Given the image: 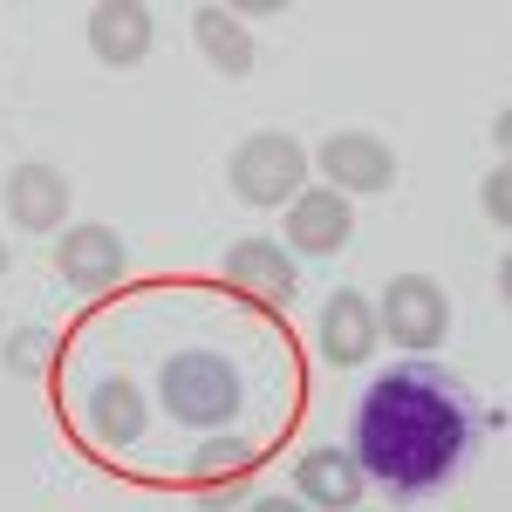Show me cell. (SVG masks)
<instances>
[{
  "label": "cell",
  "instance_id": "cell-9",
  "mask_svg": "<svg viewBox=\"0 0 512 512\" xmlns=\"http://www.w3.org/2000/svg\"><path fill=\"white\" fill-rule=\"evenodd\" d=\"M151 35H158V14H151L144 0H96V7H89V48H96V62H110V69L144 62V55H151Z\"/></svg>",
  "mask_w": 512,
  "mask_h": 512
},
{
  "label": "cell",
  "instance_id": "cell-6",
  "mask_svg": "<svg viewBox=\"0 0 512 512\" xmlns=\"http://www.w3.org/2000/svg\"><path fill=\"white\" fill-rule=\"evenodd\" d=\"M82 431L103 451H130L137 437L151 431V403H144V390L130 376H96L82 390Z\"/></svg>",
  "mask_w": 512,
  "mask_h": 512
},
{
  "label": "cell",
  "instance_id": "cell-19",
  "mask_svg": "<svg viewBox=\"0 0 512 512\" xmlns=\"http://www.w3.org/2000/svg\"><path fill=\"white\" fill-rule=\"evenodd\" d=\"M246 512H308L301 499H274V492H260V499H246Z\"/></svg>",
  "mask_w": 512,
  "mask_h": 512
},
{
  "label": "cell",
  "instance_id": "cell-8",
  "mask_svg": "<svg viewBox=\"0 0 512 512\" xmlns=\"http://www.w3.org/2000/svg\"><path fill=\"white\" fill-rule=\"evenodd\" d=\"M349 233H355V205L342 192H328V185H308V192L287 205V246H294V253H308V260L342 253Z\"/></svg>",
  "mask_w": 512,
  "mask_h": 512
},
{
  "label": "cell",
  "instance_id": "cell-14",
  "mask_svg": "<svg viewBox=\"0 0 512 512\" xmlns=\"http://www.w3.org/2000/svg\"><path fill=\"white\" fill-rule=\"evenodd\" d=\"M192 41H198V55H205L219 76H246V69H253V35L239 28L226 7H212V0L192 7Z\"/></svg>",
  "mask_w": 512,
  "mask_h": 512
},
{
  "label": "cell",
  "instance_id": "cell-7",
  "mask_svg": "<svg viewBox=\"0 0 512 512\" xmlns=\"http://www.w3.org/2000/svg\"><path fill=\"white\" fill-rule=\"evenodd\" d=\"M321 171H328V192H390L396 185V151L369 130H335L321 144Z\"/></svg>",
  "mask_w": 512,
  "mask_h": 512
},
{
  "label": "cell",
  "instance_id": "cell-5",
  "mask_svg": "<svg viewBox=\"0 0 512 512\" xmlns=\"http://www.w3.org/2000/svg\"><path fill=\"white\" fill-rule=\"evenodd\" d=\"M55 274L69 280L76 294H110L130 274V246L110 226H62V239H55Z\"/></svg>",
  "mask_w": 512,
  "mask_h": 512
},
{
  "label": "cell",
  "instance_id": "cell-4",
  "mask_svg": "<svg viewBox=\"0 0 512 512\" xmlns=\"http://www.w3.org/2000/svg\"><path fill=\"white\" fill-rule=\"evenodd\" d=\"M376 328L390 335L396 349H437L444 328H451V294H444L431 274H396L390 287H383Z\"/></svg>",
  "mask_w": 512,
  "mask_h": 512
},
{
  "label": "cell",
  "instance_id": "cell-12",
  "mask_svg": "<svg viewBox=\"0 0 512 512\" xmlns=\"http://www.w3.org/2000/svg\"><path fill=\"white\" fill-rule=\"evenodd\" d=\"M294 492H301V506L349 512V506H362L369 478H362V465H355L349 451H335V444H315V451H301V458H294Z\"/></svg>",
  "mask_w": 512,
  "mask_h": 512
},
{
  "label": "cell",
  "instance_id": "cell-18",
  "mask_svg": "<svg viewBox=\"0 0 512 512\" xmlns=\"http://www.w3.org/2000/svg\"><path fill=\"white\" fill-rule=\"evenodd\" d=\"M233 499H246V472H239V478H205V485H198V506H205V512L233 506Z\"/></svg>",
  "mask_w": 512,
  "mask_h": 512
},
{
  "label": "cell",
  "instance_id": "cell-10",
  "mask_svg": "<svg viewBox=\"0 0 512 512\" xmlns=\"http://www.w3.org/2000/svg\"><path fill=\"white\" fill-rule=\"evenodd\" d=\"M7 219L21 233H62L69 226V178L55 164H14L7 171Z\"/></svg>",
  "mask_w": 512,
  "mask_h": 512
},
{
  "label": "cell",
  "instance_id": "cell-2",
  "mask_svg": "<svg viewBox=\"0 0 512 512\" xmlns=\"http://www.w3.org/2000/svg\"><path fill=\"white\" fill-rule=\"evenodd\" d=\"M158 396H164V417L185 424V431H226L239 410H246V383H239V369L226 362V355H212V349L164 355Z\"/></svg>",
  "mask_w": 512,
  "mask_h": 512
},
{
  "label": "cell",
  "instance_id": "cell-15",
  "mask_svg": "<svg viewBox=\"0 0 512 512\" xmlns=\"http://www.w3.org/2000/svg\"><path fill=\"white\" fill-rule=\"evenodd\" d=\"M253 465V444L246 437H205L198 444V458H192V478L205 485V478H239Z\"/></svg>",
  "mask_w": 512,
  "mask_h": 512
},
{
  "label": "cell",
  "instance_id": "cell-17",
  "mask_svg": "<svg viewBox=\"0 0 512 512\" xmlns=\"http://www.w3.org/2000/svg\"><path fill=\"white\" fill-rule=\"evenodd\" d=\"M485 212H492V226H506V219H512V171H506V164L485 178Z\"/></svg>",
  "mask_w": 512,
  "mask_h": 512
},
{
  "label": "cell",
  "instance_id": "cell-11",
  "mask_svg": "<svg viewBox=\"0 0 512 512\" xmlns=\"http://www.w3.org/2000/svg\"><path fill=\"white\" fill-rule=\"evenodd\" d=\"M315 342H321V355H328L335 369H355V362H369V349L383 342V328H376V301H369L362 287H342V294L321 308Z\"/></svg>",
  "mask_w": 512,
  "mask_h": 512
},
{
  "label": "cell",
  "instance_id": "cell-3",
  "mask_svg": "<svg viewBox=\"0 0 512 512\" xmlns=\"http://www.w3.org/2000/svg\"><path fill=\"white\" fill-rule=\"evenodd\" d=\"M226 178H233V192L246 205H294V198L308 192V151L287 137V130H253L246 144L233 151L226 164Z\"/></svg>",
  "mask_w": 512,
  "mask_h": 512
},
{
  "label": "cell",
  "instance_id": "cell-20",
  "mask_svg": "<svg viewBox=\"0 0 512 512\" xmlns=\"http://www.w3.org/2000/svg\"><path fill=\"white\" fill-rule=\"evenodd\" d=\"M0 274H7V239H0Z\"/></svg>",
  "mask_w": 512,
  "mask_h": 512
},
{
  "label": "cell",
  "instance_id": "cell-16",
  "mask_svg": "<svg viewBox=\"0 0 512 512\" xmlns=\"http://www.w3.org/2000/svg\"><path fill=\"white\" fill-rule=\"evenodd\" d=\"M48 349H55L48 328H21V335L7 342V369H14V376H41V369H48Z\"/></svg>",
  "mask_w": 512,
  "mask_h": 512
},
{
  "label": "cell",
  "instance_id": "cell-1",
  "mask_svg": "<svg viewBox=\"0 0 512 512\" xmlns=\"http://www.w3.org/2000/svg\"><path fill=\"white\" fill-rule=\"evenodd\" d=\"M472 437V390L451 369L410 355V362H390L383 376L362 383L349 417V458L362 465L369 485H383L396 499H431L465 472Z\"/></svg>",
  "mask_w": 512,
  "mask_h": 512
},
{
  "label": "cell",
  "instance_id": "cell-13",
  "mask_svg": "<svg viewBox=\"0 0 512 512\" xmlns=\"http://www.w3.org/2000/svg\"><path fill=\"white\" fill-rule=\"evenodd\" d=\"M226 280L246 287V294H260V301H274V308H287V301L301 294L294 253L274 246V239H233V246H226Z\"/></svg>",
  "mask_w": 512,
  "mask_h": 512
}]
</instances>
